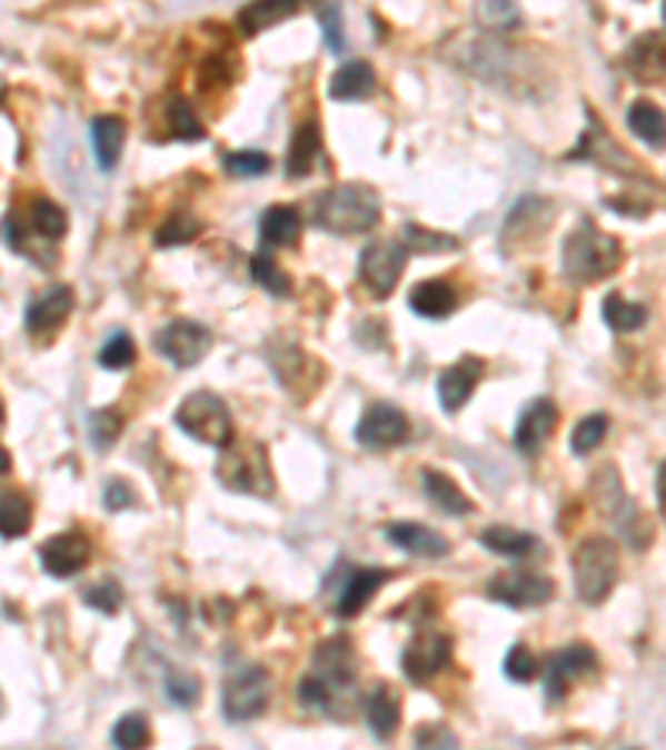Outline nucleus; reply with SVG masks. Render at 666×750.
I'll return each instance as SVG.
<instances>
[{"mask_svg": "<svg viewBox=\"0 0 666 750\" xmlns=\"http://www.w3.org/2000/svg\"><path fill=\"white\" fill-rule=\"evenodd\" d=\"M620 260H624L620 240L604 234L587 217L564 240V274L570 284H597V280L610 277L620 267Z\"/></svg>", "mask_w": 666, "mask_h": 750, "instance_id": "obj_1", "label": "nucleus"}, {"mask_svg": "<svg viewBox=\"0 0 666 750\" xmlns=\"http://www.w3.org/2000/svg\"><path fill=\"white\" fill-rule=\"evenodd\" d=\"M317 224L327 234H337V237L367 234L380 224V197L367 184L330 187L317 200Z\"/></svg>", "mask_w": 666, "mask_h": 750, "instance_id": "obj_2", "label": "nucleus"}, {"mask_svg": "<svg viewBox=\"0 0 666 750\" xmlns=\"http://www.w3.org/2000/svg\"><path fill=\"white\" fill-rule=\"evenodd\" d=\"M570 571H574L577 598L590 608H600L620 581V547L600 534L587 537L577 544L570 557Z\"/></svg>", "mask_w": 666, "mask_h": 750, "instance_id": "obj_3", "label": "nucleus"}, {"mask_svg": "<svg viewBox=\"0 0 666 750\" xmlns=\"http://www.w3.org/2000/svg\"><path fill=\"white\" fill-rule=\"evenodd\" d=\"M217 481L227 491L250 494V497H270L277 487L267 447L260 441H230L227 447H220Z\"/></svg>", "mask_w": 666, "mask_h": 750, "instance_id": "obj_4", "label": "nucleus"}, {"mask_svg": "<svg viewBox=\"0 0 666 750\" xmlns=\"http://www.w3.org/2000/svg\"><path fill=\"white\" fill-rule=\"evenodd\" d=\"M173 424L210 447H227L233 441V414L223 404V397H217L213 391H193L180 401V407L173 411Z\"/></svg>", "mask_w": 666, "mask_h": 750, "instance_id": "obj_5", "label": "nucleus"}, {"mask_svg": "<svg viewBox=\"0 0 666 750\" xmlns=\"http://www.w3.org/2000/svg\"><path fill=\"white\" fill-rule=\"evenodd\" d=\"M267 704H270V678L264 668L243 664L223 681L220 711L230 724H247V721L260 718L267 711Z\"/></svg>", "mask_w": 666, "mask_h": 750, "instance_id": "obj_6", "label": "nucleus"}, {"mask_svg": "<svg viewBox=\"0 0 666 750\" xmlns=\"http://www.w3.org/2000/svg\"><path fill=\"white\" fill-rule=\"evenodd\" d=\"M597 668H600V661L590 644H570L564 651H554L544 664V704L560 708L567 701L570 688L580 678L597 674Z\"/></svg>", "mask_w": 666, "mask_h": 750, "instance_id": "obj_7", "label": "nucleus"}, {"mask_svg": "<svg viewBox=\"0 0 666 750\" xmlns=\"http://www.w3.org/2000/svg\"><path fill=\"white\" fill-rule=\"evenodd\" d=\"M310 674L324 684V691L334 701V711H340V698L354 691L357 684V651L350 644V638H327L317 651H314V668Z\"/></svg>", "mask_w": 666, "mask_h": 750, "instance_id": "obj_8", "label": "nucleus"}, {"mask_svg": "<svg viewBox=\"0 0 666 750\" xmlns=\"http://www.w3.org/2000/svg\"><path fill=\"white\" fill-rule=\"evenodd\" d=\"M407 267V247L397 240H370L360 254V284L377 297H390Z\"/></svg>", "mask_w": 666, "mask_h": 750, "instance_id": "obj_9", "label": "nucleus"}, {"mask_svg": "<svg viewBox=\"0 0 666 750\" xmlns=\"http://www.w3.org/2000/svg\"><path fill=\"white\" fill-rule=\"evenodd\" d=\"M153 347L177 371H187V367H193V364H200L207 357V351H210V330L203 324H197V320L177 317V320H170L167 327L157 330Z\"/></svg>", "mask_w": 666, "mask_h": 750, "instance_id": "obj_10", "label": "nucleus"}, {"mask_svg": "<svg viewBox=\"0 0 666 750\" xmlns=\"http://www.w3.org/2000/svg\"><path fill=\"white\" fill-rule=\"evenodd\" d=\"M554 591H557V584L534 571H504L487 581V598L504 608H514V611L544 608L547 601H554Z\"/></svg>", "mask_w": 666, "mask_h": 750, "instance_id": "obj_11", "label": "nucleus"}, {"mask_svg": "<svg viewBox=\"0 0 666 750\" xmlns=\"http://www.w3.org/2000/svg\"><path fill=\"white\" fill-rule=\"evenodd\" d=\"M410 441V417L387 401H377L364 411L357 424V444L367 451H394Z\"/></svg>", "mask_w": 666, "mask_h": 750, "instance_id": "obj_12", "label": "nucleus"}, {"mask_svg": "<svg viewBox=\"0 0 666 750\" xmlns=\"http://www.w3.org/2000/svg\"><path fill=\"white\" fill-rule=\"evenodd\" d=\"M454 661V641L447 634H417L400 658L404 678L410 684H430L437 674H444Z\"/></svg>", "mask_w": 666, "mask_h": 750, "instance_id": "obj_13", "label": "nucleus"}, {"mask_svg": "<svg viewBox=\"0 0 666 750\" xmlns=\"http://www.w3.org/2000/svg\"><path fill=\"white\" fill-rule=\"evenodd\" d=\"M37 557H40V568H43L50 578L67 581V578H77V574L90 564L93 544H90V537L80 534V531H63V534H53L50 541H43L40 551H37Z\"/></svg>", "mask_w": 666, "mask_h": 750, "instance_id": "obj_14", "label": "nucleus"}, {"mask_svg": "<svg viewBox=\"0 0 666 750\" xmlns=\"http://www.w3.org/2000/svg\"><path fill=\"white\" fill-rule=\"evenodd\" d=\"M570 160H594V164H600V167H607L620 177H644L640 167L634 164V157L624 147H617V140H610L607 127L597 124L594 114H590V127L580 137V147L570 150Z\"/></svg>", "mask_w": 666, "mask_h": 750, "instance_id": "obj_15", "label": "nucleus"}, {"mask_svg": "<svg viewBox=\"0 0 666 750\" xmlns=\"http://www.w3.org/2000/svg\"><path fill=\"white\" fill-rule=\"evenodd\" d=\"M487 364L480 357H460L457 364L444 367L437 377V401L444 407V414H460L467 407V401L474 397L477 384L484 381Z\"/></svg>", "mask_w": 666, "mask_h": 750, "instance_id": "obj_16", "label": "nucleus"}, {"mask_svg": "<svg viewBox=\"0 0 666 750\" xmlns=\"http://www.w3.org/2000/svg\"><path fill=\"white\" fill-rule=\"evenodd\" d=\"M560 421V411L550 397H534L520 417H517V427H514V447L527 457H537L540 447L554 437V427Z\"/></svg>", "mask_w": 666, "mask_h": 750, "instance_id": "obj_17", "label": "nucleus"}, {"mask_svg": "<svg viewBox=\"0 0 666 750\" xmlns=\"http://www.w3.org/2000/svg\"><path fill=\"white\" fill-rule=\"evenodd\" d=\"M73 310V290L67 284H57V287H47L40 297L30 300L27 314H23V324H27V334L33 337H50L57 334L67 317Z\"/></svg>", "mask_w": 666, "mask_h": 750, "instance_id": "obj_18", "label": "nucleus"}, {"mask_svg": "<svg viewBox=\"0 0 666 750\" xmlns=\"http://www.w3.org/2000/svg\"><path fill=\"white\" fill-rule=\"evenodd\" d=\"M390 578H394V574H390V571H380V568H350L347 578H344L340 588H337V604H334L337 618H344V621L357 618V614L377 598V591H380Z\"/></svg>", "mask_w": 666, "mask_h": 750, "instance_id": "obj_19", "label": "nucleus"}, {"mask_svg": "<svg viewBox=\"0 0 666 750\" xmlns=\"http://www.w3.org/2000/svg\"><path fill=\"white\" fill-rule=\"evenodd\" d=\"M384 537L400 547L404 554H414V557H430V561H440L450 554V541L444 534H437L434 527L427 524H417V521H394L384 527Z\"/></svg>", "mask_w": 666, "mask_h": 750, "instance_id": "obj_20", "label": "nucleus"}, {"mask_svg": "<svg viewBox=\"0 0 666 750\" xmlns=\"http://www.w3.org/2000/svg\"><path fill=\"white\" fill-rule=\"evenodd\" d=\"M400 694L390 684H374L370 694H364V721L370 728V734L377 741H394L397 728H400Z\"/></svg>", "mask_w": 666, "mask_h": 750, "instance_id": "obj_21", "label": "nucleus"}, {"mask_svg": "<svg viewBox=\"0 0 666 750\" xmlns=\"http://www.w3.org/2000/svg\"><path fill=\"white\" fill-rule=\"evenodd\" d=\"M90 144H93V157H97V167L103 174H110L123 154V144H127V124L113 114H100L90 120Z\"/></svg>", "mask_w": 666, "mask_h": 750, "instance_id": "obj_22", "label": "nucleus"}, {"mask_svg": "<svg viewBox=\"0 0 666 750\" xmlns=\"http://www.w3.org/2000/svg\"><path fill=\"white\" fill-rule=\"evenodd\" d=\"M460 297H457V287L450 280H420L414 290H410V310L427 317V320H444L457 310Z\"/></svg>", "mask_w": 666, "mask_h": 750, "instance_id": "obj_23", "label": "nucleus"}, {"mask_svg": "<svg viewBox=\"0 0 666 750\" xmlns=\"http://www.w3.org/2000/svg\"><path fill=\"white\" fill-rule=\"evenodd\" d=\"M420 477H424V494L437 511H444L447 517H470L474 514V501L457 487L454 477H447L434 467H424Z\"/></svg>", "mask_w": 666, "mask_h": 750, "instance_id": "obj_24", "label": "nucleus"}, {"mask_svg": "<svg viewBox=\"0 0 666 750\" xmlns=\"http://www.w3.org/2000/svg\"><path fill=\"white\" fill-rule=\"evenodd\" d=\"M300 7H304V0H250L237 13V27L243 37H257V33L277 27L280 20H290Z\"/></svg>", "mask_w": 666, "mask_h": 750, "instance_id": "obj_25", "label": "nucleus"}, {"mask_svg": "<svg viewBox=\"0 0 666 750\" xmlns=\"http://www.w3.org/2000/svg\"><path fill=\"white\" fill-rule=\"evenodd\" d=\"M627 70L640 83H664V33H644L627 50Z\"/></svg>", "mask_w": 666, "mask_h": 750, "instance_id": "obj_26", "label": "nucleus"}, {"mask_svg": "<svg viewBox=\"0 0 666 750\" xmlns=\"http://www.w3.org/2000/svg\"><path fill=\"white\" fill-rule=\"evenodd\" d=\"M300 230H304V217L290 204H274L260 217V240H264V247H294L300 240Z\"/></svg>", "mask_w": 666, "mask_h": 750, "instance_id": "obj_27", "label": "nucleus"}, {"mask_svg": "<svg viewBox=\"0 0 666 750\" xmlns=\"http://www.w3.org/2000/svg\"><path fill=\"white\" fill-rule=\"evenodd\" d=\"M374 90H377V70L367 60L344 63L330 77V87H327V93L334 100H367V97H374Z\"/></svg>", "mask_w": 666, "mask_h": 750, "instance_id": "obj_28", "label": "nucleus"}, {"mask_svg": "<svg viewBox=\"0 0 666 750\" xmlns=\"http://www.w3.org/2000/svg\"><path fill=\"white\" fill-rule=\"evenodd\" d=\"M320 127L317 120H304L297 130H294V140H290V150H287V177H307L314 170V160L320 157Z\"/></svg>", "mask_w": 666, "mask_h": 750, "instance_id": "obj_29", "label": "nucleus"}, {"mask_svg": "<svg viewBox=\"0 0 666 750\" xmlns=\"http://www.w3.org/2000/svg\"><path fill=\"white\" fill-rule=\"evenodd\" d=\"M480 544L490 551V554H500V557H510V561H524L530 557L534 551H540V541L530 534V531H517V527H487L480 534Z\"/></svg>", "mask_w": 666, "mask_h": 750, "instance_id": "obj_30", "label": "nucleus"}, {"mask_svg": "<svg viewBox=\"0 0 666 750\" xmlns=\"http://www.w3.org/2000/svg\"><path fill=\"white\" fill-rule=\"evenodd\" d=\"M163 130H167V137H173V140H190V144L207 137V127L200 124L193 103H190L187 97H180V93H173V97L163 103Z\"/></svg>", "mask_w": 666, "mask_h": 750, "instance_id": "obj_31", "label": "nucleus"}, {"mask_svg": "<svg viewBox=\"0 0 666 750\" xmlns=\"http://www.w3.org/2000/svg\"><path fill=\"white\" fill-rule=\"evenodd\" d=\"M30 234L40 237L43 244H57L67 234V214L60 204L50 197H33L30 200Z\"/></svg>", "mask_w": 666, "mask_h": 750, "instance_id": "obj_32", "label": "nucleus"}, {"mask_svg": "<svg viewBox=\"0 0 666 750\" xmlns=\"http://www.w3.org/2000/svg\"><path fill=\"white\" fill-rule=\"evenodd\" d=\"M33 524V507L20 491H0V537L17 541L30 531Z\"/></svg>", "mask_w": 666, "mask_h": 750, "instance_id": "obj_33", "label": "nucleus"}, {"mask_svg": "<svg viewBox=\"0 0 666 750\" xmlns=\"http://www.w3.org/2000/svg\"><path fill=\"white\" fill-rule=\"evenodd\" d=\"M627 124H630V130H634L644 144H650L654 150H664L666 120L660 103H654V100H637V103H630Z\"/></svg>", "mask_w": 666, "mask_h": 750, "instance_id": "obj_34", "label": "nucleus"}, {"mask_svg": "<svg viewBox=\"0 0 666 750\" xmlns=\"http://www.w3.org/2000/svg\"><path fill=\"white\" fill-rule=\"evenodd\" d=\"M604 320H607V327L617 330V334H634V330L647 327L650 310H647L644 304L627 300L624 294H607V300H604Z\"/></svg>", "mask_w": 666, "mask_h": 750, "instance_id": "obj_35", "label": "nucleus"}, {"mask_svg": "<svg viewBox=\"0 0 666 750\" xmlns=\"http://www.w3.org/2000/svg\"><path fill=\"white\" fill-rule=\"evenodd\" d=\"M197 234H200V220H197L190 210H173V214H167V220L157 227L153 244H157L160 250H167V247H183V244H190Z\"/></svg>", "mask_w": 666, "mask_h": 750, "instance_id": "obj_36", "label": "nucleus"}, {"mask_svg": "<svg viewBox=\"0 0 666 750\" xmlns=\"http://www.w3.org/2000/svg\"><path fill=\"white\" fill-rule=\"evenodd\" d=\"M250 277H254V284L264 287L270 297H290V290H294V280L287 277V270H280V264H277L267 250L257 254V257L250 260Z\"/></svg>", "mask_w": 666, "mask_h": 750, "instance_id": "obj_37", "label": "nucleus"}, {"mask_svg": "<svg viewBox=\"0 0 666 750\" xmlns=\"http://www.w3.org/2000/svg\"><path fill=\"white\" fill-rule=\"evenodd\" d=\"M200 691H203L200 678L190 674V671H183V668H170V671L163 674V694H167V701H170L173 708L190 711V708L200 701Z\"/></svg>", "mask_w": 666, "mask_h": 750, "instance_id": "obj_38", "label": "nucleus"}, {"mask_svg": "<svg viewBox=\"0 0 666 750\" xmlns=\"http://www.w3.org/2000/svg\"><path fill=\"white\" fill-rule=\"evenodd\" d=\"M477 20L487 30H497V33H510V30L524 27V13H520V7L514 0H480Z\"/></svg>", "mask_w": 666, "mask_h": 750, "instance_id": "obj_39", "label": "nucleus"}, {"mask_svg": "<svg viewBox=\"0 0 666 750\" xmlns=\"http://www.w3.org/2000/svg\"><path fill=\"white\" fill-rule=\"evenodd\" d=\"M404 247L414 250V254H450L460 247L457 237L450 234H440V230H427L424 224H404Z\"/></svg>", "mask_w": 666, "mask_h": 750, "instance_id": "obj_40", "label": "nucleus"}, {"mask_svg": "<svg viewBox=\"0 0 666 750\" xmlns=\"http://www.w3.org/2000/svg\"><path fill=\"white\" fill-rule=\"evenodd\" d=\"M607 431H610V417H607V414H587V417L574 427V434H570V451H574L577 457H590V454L607 441Z\"/></svg>", "mask_w": 666, "mask_h": 750, "instance_id": "obj_41", "label": "nucleus"}, {"mask_svg": "<svg viewBox=\"0 0 666 750\" xmlns=\"http://www.w3.org/2000/svg\"><path fill=\"white\" fill-rule=\"evenodd\" d=\"M137 361V344L127 330H117L103 341V347L97 351V364L103 371H127Z\"/></svg>", "mask_w": 666, "mask_h": 750, "instance_id": "obj_42", "label": "nucleus"}, {"mask_svg": "<svg viewBox=\"0 0 666 750\" xmlns=\"http://www.w3.org/2000/svg\"><path fill=\"white\" fill-rule=\"evenodd\" d=\"M110 741H113V748H127V750L150 744V724H147V718H143L140 711L123 714V718L113 724Z\"/></svg>", "mask_w": 666, "mask_h": 750, "instance_id": "obj_43", "label": "nucleus"}, {"mask_svg": "<svg viewBox=\"0 0 666 750\" xmlns=\"http://www.w3.org/2000/svg\"><path fill=\"white\" fill-rule=\"evenodd\" d=\"M274 167V160L264 150H233L223 154V170L230 177H264Z\"/></svg>", "mask_w": 666, "mask_h": 750, "instance_id": "obj_44", "label": "nucleus"}, {"mask_svg": "<svg viewBox=\"0 0 666 750\" xmlns=\"http://www.w3.org/2000/svg\"><path fill=\"white\" fill-rule=\"evenodd\" d=\"M504 674L514 684H527V681H534L540 674V661H537V654L527 644H514L507 651V658H504Z\"/></svg>", "mask_w": 666, "mask_h": 750, "instance_id": "obj_45", "label": "nucleus"}, {"mask_svg": "<svg viewBox=\"0 0 666 750\" xmlns=\"http://www.w3.org/2000/svg\"><path fill=\"white\" fill-rule=\"evenodd\" d=\"M80 601L87 604V608H93V611H100V614H117L120 611V604H123V591H120V584L117 581H100V584H87L83 591H80Z\"/></svg>", "mask_w": 666, "mask_h": 750, "instance_id": "obj_46", "label": "nucleus"}, {"mask_svg": "<svg viewBox=\"0 0 666 750\" xmlns=\"http://www.w3.org/2000/svg\"><path fill=\"white\" fill-rule=\"evenodd\" d=\"M120 434H123V417L117 411L107 407V411L90 414V441H93L97 451H110Z\"/></svg>", "mask_w": 666, "mask_h": 750, "instance_id": "obj_47", "label": "nucleus"}, {"mask_svg": "<svg viewBox=\"0 0 666 750\" xmlns=\"http://www.w3.org/2000/svg\"><path fill=\"white\" fill-rule=\"evenodd\" d=\"M317 17L324 23V37L327 47L334 53H344L347 40H344V13H340V0H317Z\"/></svg>", "mask_w": 666, "mask_h": 750, "instance_id": "obj_48", "label": "nucleus"}, {"mask_svg": "<svg viewBox=\"0 0 666 750\" xmlns=\"http://www.w3.org/2000/svg\"><path fill=\"white\" fill-rule=\"evenodd\" d=\"M530 200L534 197H527V200H520L517 207H514V214H510V220H507V227H514V224H520V240H527V237H534V230H540V227H550V204L544 200L540 207H537V214H530Z\"/></svg>", "mask_w": 666, "mask_h": 750, "instance_id": "obj_49", "label": "nucleus"}, {"mask_svg": "<svg viewBox=\"0 0 666 750\" xmlns=\"http://www.w3.org/2000/svg\"><path fill=\"white\" fill-rule=\"evenodd\" d=\"M414 744L417 748H457L460 741H457V734L450 728L434 721V724H424V728L414 731Z\"/></svg>", "mask_w": 666, "mask_h": 750, "instance_id": "obj_50", "label": "nucleus"}, {"mask_svg": "<svg viewBox=\"0 0 666 750\" xmlns=\"http://www.w3.org/2000/svg\"><path fill=\"white\" fill-rule=\"evenodd\" d=\"M133 501H137V494H133V487H130L123 477H110V481H107V487H103V507H107L110 514L133 507Z\"/></svg>", "mask_w": 666, "mask_h": 750, "instance_id": "obj_51", "label": "nucleus"}, {"mask_svg": "<svg viewBox=\"0 0 666 750\" xmlns=\"http://www.w3.org/2000/svg\"><path fill=\"white\" fill-rule=\"evenodd\" d=\"M654 484H657V511L664 514V461L657 464V481Z\"/></svg>", "mask_w": 666, "mask_h": 750, "instance_id": "obj_52", "label": "nucleus"}, {"mask_svg": "<svg viewBox=\"0 0 666 750\" xmlns=\"http://www.w3.org/2000/svg\"><path fill=\"white\" fill-rule=\"evenodd\" d=\"M7 471H10V454L0 447V474H7Z\"/></svg>", "mask_w": 666, "mask_h": 750, "instance_id": "obj_53", "label": "nucleus"}, {"mask_svg": "<svg viewBox=\"0 0 666 750\" xmlns=\"http://www.w3.org/2000/svg\"><path fill=\"white\" fill-rule=\"evenodd\" d=\"M3 97H7V83H3V77H0V103H3Z\"/></svg>", "mask_w": 666, "mask_h": 750, "instance_id": "obj_54", "label": "nucleus"}, {"mask_svg": "<svg viewBox=\"0 0 666 750\" xmlns=\"http://www.w3.org/2000/svg\"><path fill=\"white\" fill-rule=\"evenodd\" d=\"M3 417H7V411H3V401H0V424H3Z\"/></svg>", "mask_w": 666, "mask_h": 750, "instance_id": "obj_55", "label": "nucleus"}, {"mask_svg": "<svg viewBox=\"0 0 666 750\" xmlns=\"http://www.w3.org/2000/svg\"><path fill=\"white\" fill-rule=\"evenodd\" d=\"M0 714H3V694H0Z\"/></svg>", "mask_w": 666, "mask_h": 750, "instance_id": "obj_56", "label": "nucleus"}]
</instances>
